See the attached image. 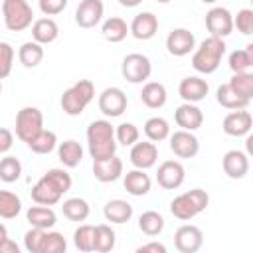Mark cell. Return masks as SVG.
<instances>
[{
    "label": "cell",
    "mask_w": 253,
    "mask_h": 253,
    "mask_svg": "<svg viewBox=\"0 0 253 253\" xmlns=\"http://www.w3.org/2000/svg\"><path fill=\"white\" fill-rule=\"evenodd\" d=\"M206 28H208L210 36L227 38L233 32V14L227 8L213 6L206 12Z\"/></svg>",
    "instance_id": "9"
},
{
    "label": "cell",
    "mask_w": 253,
    "mask_h": 253,
    "mask_svg": "<svg viewBox=\"0 0 253 253\" xmlns=\"http://www.w3.org/2000/svg\"><path fill=\"white\" fill-rule=\"evenodd\" d=\"M93 176L103 182V184H109V182H115L123 176V160L113 154L109 158H101V160H93Z\"/></svg>",
    "instance_id": "20"
},
{
    "label": "cell",
    "mask_w": 253,
    "mask_h": 253,
    "mask_svg": "<svg viewBox=\"0 0 253 253\" xmlns=\"http://www.w3.org/2000/svg\"><path fill=\"white\" fill-rule=\"evenodd\" d=\"M28 148L36 154H49L57 148V134L53 130H47V128H42L30 142H28Z\"/></svg>",
    "instance_id": "32"
},
{
    "label": "cell",
    "mask_w": 253,
    "mask_h": 253,
    "mask_svg": "<svg viewBox=\"0 0 253 253\" xmlns=\"http://www.w3.org/2000/svg\"><path fill=\"white\" fill-rule=\"evenodd\" d=\"M105 14V4L103 0H81L77 10H75V24L79 28H95Z\"/></svg>",
    "instance_id": "13"
},
{
    "label": "cell",
    "mask_w": 253,
    "mask_h": 253,
    "mask_svg": "<svg viewBox=\"0 0 253 253\" xmlns=\"http://www.w3.org/2000/svg\"><path fill=\"white\" fill-rule=\"evenodd\" d=\"M87 144L93 160L109 158L117 152L115 126L107 119H97L87 126Z\"/></svg>",
    "instance_id": "2"
},
{
    "label": "cell",
    "mask_w": 253,
    "mask_h": 253,
    "mask_svg": "<svg viewBox=\"0 0 253 253\" xmlns=\"http://www.w3.org/2000/svg\"><path fill=\"white\" fill-rule=\"evenodd\" d=\"M121 73L128 83H144L152 73V63L144 53H128L121 61Z\"/></svg>",
    "instance_id": "8"
},
{
    "label": "cell",
    "mask_w": 253,
    "mask_h": 253,
    "mask_svg": "<svg viewBox=\"0 0 253 253\" xmlns=\"http://www.w3.org/2000/svg\"><path fill=\"white\" fill-rule=\"evenodd\" d=\"M115 241H117V235L111 225H107V223L95 225V249L93 251L107 253L115 247Z\"/></svg>",
    "instance_id": "40"
},
{
    "label": "cell",
    "mask_w": 253,
    "mask_h": 253,
    "mask_svg": "<svg viewBox=\"0 0 253 253\" xmlns=\"http://www.w3.org/2000/svg\"><path fill=\"white\" fill-rule=\"evenodd\" d=\"M12 146H14V134H12V130L0 126V154H6Z\"/></svg>",
    "instance_id": "48"
},
{
    "label": "cell",
    "mask_w": 253,
    "mask_h": 253,
    "mask_svg": "<svg viewBox=\"0 0 253 253\" xmlns=\"http://www.w3.org/2000/svg\"><path fill=\"white\" fill-rule=\"evenodd\" d=\"M123 186L130 196H146L150 192V188H152V180L144 170L134 168V170L125 174Z\"/></svg>",
    "instance_id": "24"
},
{
    "label": "cell",
    "mask_w": 253,
    "mask_h": 253,
    "mask_svg": "<svg viewBox=\"0 0 253 253\" xmlns=\"http://www.w3.org/2000/svg\"><path fill=\"white\" fill-rule=\"evenodd\" d=\"M43 233H45V229L30 227V229L26 231V235H24V247H26V251H30V253H40Z\"/></svg>",
    "instance_id": "46"
},
{
    "label": "cell",
    "mask_w": 253,
    "mask_h": 253,
    "mask_svg": "<svg viewBox=\"0 0 253 253\" xmlns=\"http://www.w3.org/2000/svg\"><path fill=\"white\" fill-rule=\"evenodd\" d=\"M170 150L178 158H194L200 150V140L192 130L180 128L174 134H170Z\"/></svg>",
    "instance_id": "15"
},
{
    "label": "cell",
    "mask_w": 253,
    "mask_h": 253,
    "mask_svg": "<svg viewBox=\"0 0 253 253\" xmlns=\"http://www.w3.org/2000/svg\"><path fill=\"white\" fill-rule=\"evenodd\" d=\"M73 245L79 251H93L95 249V225L83 223L73 231Z\"/></svg>",
    "instance_id": "39"
},
{
    "label": "cell",
    "mask_w": 253,
    "mask_h": 253,
    "mask_svg": "<svg viewBox=\"0 0 253 253\" xmlns=\"http://www.w3.org/2000/svg\"><path fill=\"white\" fill-rule=\"evenodd\" d=\"M156 2H160V4H168L170 0H156Z\"/></svg>",
    "instance_id": "54"
},
{
    "label": "cell",
    "mask_w": 253,
    "mask_h": 253,
    "mask_svg": "<svg viewBox=\"0 0 253 253\" xmlns=\"http://www.w3.org/2000/svg\"><path fill=\"white\" fill-rule=\"evenodd\" d=\"M229 69L233 73H243V71H249L253 67V43H249L247 47L243 49H235L229 53Z\"/></svg>",
    "instance_id": "34"
},
{
    "label": "cell",
    "mask_w": 253,
    "mask_h": 253,
    "mask_svg": "<svg viewBox=\"0 0 253 253\" xmlns=\"http://www.w3.org/2000/svg\"><path fill=\"white\" fill-rule=\"evenodd\" d=\"M43 16H57L67 8V0H38Z\"/></svg>",
    "instance_id": "47"
},
{
    "label": "cell",
    "mask_w": 253,
    "mask_h": 253,
    "mask_svg": "<svg viewBox=\"0 0 253 253\" xmlns=\"http://www.w3.org/2000/svg\"><path fill=\"white\" fill-rule=\"evenodd\" d=\"M140 136V130L134 123H121L115 126V140L123 146H132Z\"/></svg>",
    "instance_id": "43"
},
{
    "label": "cell",
    "mask_w": 253,
    "mask_h": 253,
    "mask_svg": "<svg viewBox=\"0 0 253 253\" xmlns=\"http://www.w3.org/2000/svg\"><path fill=\"white\" fill-rule=\"evenodd\" d=\"M57 158L63 166L75 168L83 160V146L77 140H63L57 144Z\"/></svg>",
    "instance_id": "28"
},
{
    "label": "cell",
    "mask_w": 253,
    "mask_h": 253,
    "mask_svg": "<svg viewBox=\"0 0 253 253\" xmlns=\"http://www.w3.org/2000/svg\"><path fill=\"white\" fill-rule=\"evenodd\" d=\"M103 215L111 223H126L132 217V206L126 200L115 198L103 206Z\"/></svg>",
    "instance_id": "26"
},
{
    "label": "cell",
    "mask_w": 253,
    "mask_h": 253,
    "mask_svg": "<svg viewBox=\"0 0 253 253\" xmlns=\"http://www.w3.org/2000/svg\"><path fill=\"white\" fill-rule=\"evenodd\" d=\"M174 121L180 128L184 130H198L204 123V113L196 103H182L176 111H174Z\"/></svg>",
    "instance_id": "21"
},
{
    "label": "cell",
    "mask_w": 253,
    "mask_h": 253,
    "mask_svg": "<svg viewBox=\"0 0 253 253\" xmlns=\"http://www.w3.org/2000/svg\"><path fill=\"white\" fill-rule=\"evenodd\" d=\"M158 160V148L152 140H142V142H134L130 146V162L134 168H140V170H146V168H152Z\"/></svg>",
    "instance_id": "17"
},
{
    "label": "cell",
    "mask_w": 253,
    "mask_h": 253,
    "mask_svg": "<svg viewBox=\"0 0 253 253\" xmlns=\"http://www.w3.org/2000/svg\"><path fill=\"white\" fill-rule=\"evenodd\" d=\"M215 99H217V103H219L221 107H225V109H229V111H235V109H247V105L251 103L249 99L237 95L227 83H223V85L217 87Z\"/></svg>",
    "instance_id": "31"
},
{
    "label": "cell",
    "mask_w": 253,
    "mask_h": 253,
    "mask_svg": "<svg viewBox=\"0 0 253 253\" xmlns=\"http://www.w3.org/2000/svg\"><path fill=\"white\" fill-rule=\"evenodd\" d=\"M128 32L136 40H150L158 32V18L152 12H140L132 18V22L128 26Z\"/></svg>",
    "instance_id": "22"
},
{
    "label": "cell",
    "mask_w": 253,
    "mask_h": 253,
    "mask_svg": "<svg viewBox=\"0 0 253 253\" xmlns=\"http://www.w3.org/2000/svg\"><path fill=\"white\" fill-rule=\"evenodd\" d=\"M200 2H204V4H215L217 0H200Z\"/></svg>",
    "instance_id": "53"
},
{
    "label": "cell",
    "mask_w": 253,
    "mask_h": 253,
    "mask_svg": "<svg viewBox=\"0 0 253 253\" xmlns=\"http://www.w3.org/2000/svg\"><path fill=\"white\" fill-rule=\"evenodd\" d=\"M136 253H166V245L164 243H158V241H150V243H144L136 249Z\"/></svg>",
    "instance_id": "49"
},
{
    "label": "cell",
    "mask_w": 253,
    "mask_h": 253,
    "mask_svg": "<svg viewBox=\"0 0 253 253\" xmlns=\"http://www.w3.org/2000/svg\"><path fill=\"white\" fill-rule=\"evenodd\" d=\"M186 180V168L180 160H164L156 170V182L164 190H176Z\"/></svg>",
    "instance_id": "10"
},
{
    "label": "cell",
    "mask_w": 253,
    "mask_h": 253,
    "mask_svg": "<svg viewBox=\"0 0 253 253\" xmlns=\"http://www.w3.org/2000/svg\"><path fill=\"white\" fill-rule=\"evenodd\" d=\"M22 211V200L14 192L0 190V217L4 219H14Z\"/></svg>",
    "instance_id": "37"
},
{
    "label": "cell",
    "mask_w": 253,
    "mask_h": 253,
    "mask_svg": "<svg viewBox=\"0 0 253 253\" xmlns=\"http://www.w3.org/2000/svg\"><path fill=\"white\" fill-rule=\"evenodd\" d=\"M22 176V162L16 156H4L0 158V180L6 184H14L18 182Z\"/></svg>",
    "instance_id": "38"
},
{
    "label": "cell",
    "mask_w": 253,
    "mask_h": 253,
    "mask_svg": "<svg viewBox=\"0 0 253 253\" xmlns=\"http://www.w3.org/2000/svg\"><path fill=\"white\" fill-rule=\"evenodd\" d=\"M166 49L174 57H184L196 49V38L188 28H174L166 36Z\"/></svg>",
    "instance_id": "12"
},
{
    "label": "cell",
    "mask_w": 253,
    "mask_h": 253,
    "mask_svg": "<svg viewBox=\"0 0 253 253\" xmlns=\"http://www.w3.org/2000/svg\"><path fill=\"white\" fill-rule=\"evenodd\" d=\"M0 253H20V247L16 241H12L10 237H6L2 243H0Z\"/></svg>",
    "instance_id": "50"
},
{
    "label": "cell",
    "mask_w": 253,
    "mask_h": 253,
    "mask_svg": "<svg viewBox=\"0 0 253 253\" xmlns=\"http://www.w3.org/2000/svg\"><path fill=\"white\" fill-rule=\"evenodd\" d=\"M221 166L231 180H241L249 172V156L243 150H227L221 158Z\"/></svg>",
    "instance_id": "19"
},
{
    "label": "cell",
    "mask_w": 253,
    "mask_h": 253,
    "mask_svg": "<svg viewBox=\"0 0 253 253\" xmlns=\"http://www.w3.org/2000/svg\"><path fill=\"white\" fill-rule=\"evenodd\" d=\"M43 128V115L38 107H22L16 115V136L22 142H30Z\"/></svg>",
    "instance_id": "7"
},
{
    "label": "cell",
    "mask_w": 253,
    "mask_h": 253,
    "mask_svg": "<svg viewBox=\"0 0 253 253\" xmlns=\"http://www.w3.org/2000/svg\"><path fill=\"white\" fill-rule=\"evenodd\" d=\"M95 99V83L91 79H79L61 95V109L69 117H77Z\"/></svg>",
    "instance_id": "5"
},
{
    "label": "cell",
    "mask_w": 253,
    "mask_h": 253,
    "mask_svg": "<svg viewBox=\"0 0 253 253\" xmlns=\"http://www.w3.org/2000/svg\"><path fill=\"white\" fill-rule=\"evenodd\" d=\"M138 229H140L144 235L154 237V235L162 233V229H164V217H162L158 211L148 210V211H144V213L138 217Z\"/></svg>",
    "instance_id": "36"
},
{
    "label": "cell",
    "mask_w": 253,
    "mask_h": 253,
    "mask_svg": "<svg viewBox=\"0 0 253 253\" xmlns=\"http://www.w3.org/2000/svg\"><path fill=\"white\" fill-rule=\"evenodd\" d=\"M43 53H45V51H43V45L32 40V42H26V43L20 45V49H18V59H20V63H22L24 67L32 69V67H38V65L42 63Z\"/></svg>",
    "instance_id": "29"
},
{
    "label": "cell",
    "mask_w": 253,
    "mask_h": 253,
    "mask_svg": "<svg viewBox=\"0 0 253 253\" xmlns=\"http://www.w3.org/2000/svg\"><path fill=\"white\" fill-rule=\"evenodd\" d=\"M208 91H210L208 81L198 77V75L184 77L180 81V85H178V93L184 99V103H200L202 99H206Z\"/></svg>",
    "instance_id": "18"
},
{
    "label": "cell",
    "mask_w": 253,
    "mask_h": 253,
    "mask_svg": "<svg viewBox=\"0 0 253 253\" xmlns=\"http://www.w3.org/2000/svg\"><path fill=\"white\" fill-rule=\"evenodd\" d=\"M61 210H63V215L69 221H85L89 217V213H91V206L83 198H69V200H65Z\"/></svg>",
    "instance_id": "33"
},
{
    "label": "cell",
    "mask_w": 253,
    "mask_h": 253,
    "mask_svg": "<svg viewBox=\"0 0 253 253\" xmlns=\"http://www.w3.org/2000/svg\"><path fill=\"white\" fill-rule=\"evenodd\" d=\"M210 204V196L206 190L202 188H194V190H188L180 196H176L172 202H170V211L176 219L180 221H190L194 219L198 213H202Z\"/></svg>",
    "instance_id": "4"
},
{
    "label": "cell",
    "mask_w": 253,
    "mask_h": 253,
    "mask_svg": "<svg viewBox=\"0 0 253 253\" xmlns=\"http://www.w3.org/2000/svg\"><path fill=\"white\" fill-rule=\"evenodd\" d=\"M69 190H71V176L63 168H51L32 186L30 196L36 204L55 206Z\"/></svg>",
    "instance_id": "1"
},
{
    "label": "cell",
    "mask_w": 253,
    "mask_h": 253,
    "mask_svg": "<svg viewBox=\"0 0 253 253\" xmlns=\"http://www.w3.org/2000/svg\"><path fill=\"white\" fill-rule=\"evenodd\" d=\"M59 36V26L53 18L45 16V18H38L32 22V38L34 42L42 43V45H47L51 42H55Z\"/></svg>",
    "instance_id": "23"
},
{
    "label": "cell",
    "mask_w": 253,
    "mask_h": 253,
    "mask_svg": "<svg viewBox=\"0 0 253 253\" xmlns=\"http://www.w3.org/2000/svg\"><path fill=\"white\" fill-rule=\"evenodd\" d=\"M14 65V47L8 42H0V79H6L12 73Z\"/></svg>",
    "instance_id": "44"
},
{
    "label": "cell",
    "mask_w": 253,
    "mask_h": 253,
    "mask_svg": "<svg viewBox=\"0 0 253 253\" xmlns=\"http://www.w3.org/2000/svg\"><path fill=\"white\" fill-rule=\"evenodd\" d=\"M166 99H168V93H166V87L158 81H146L142 91H140V101L148 107V109H160L166 105Z\"/></svg>",
    "instance_id": "27"
},
{
    "label": "cell",
    "mask_w": 253,
    "mask_h": 253,
    "mask_svg": "<svg viewBox=\"0 0 253 253\" xmlns=\"http://www.w3.org/2000/svg\"><path fill=\"white\" fill-rule=\"evenodd\" d=\"M26 219L32 227H40V229H51L57 223V215L49 206H32L26 211Z\"/></svg>",
    "instance_id": "25"
},
{
    "label": "cell",
    "mask_w": 253,
    "mask_h": 253,
    "mask_svg": "<svg viewBox=\"0 0 253 253\" xmlns=\"http://www.w3.org/2000/svg\"><path fill=\"white\" fill-rule=\"evenodd\" d=\"M101 34H103V38H105L107 42H111V43H119V42H123V40L126 38V34H128V26H126V22H125L123 18L113 16V18H109V20L103 22V26H101Z\"/></svg>",
    "instance_id": "30"
},
{
    "label": "cell",
    "mask_w": 253,
    "mask_h": 253,
    "mask_svg": "<svg viewBox=\"0 0 253 253\" xmlns=\"http://www.w3.org/2000/svg\"><path fill=\"white\" fill-rule=\"evenodd\" d=\"M119 4L125 6V8H134V6L142 4V0H119Z\"/></svg>",
    "instance_id": "51"
},
{
    "label": "cell",
    "mask_w": 253,
    "mask_h": 253,
    "mask_svg": "<svg viewBox=\"0 0 253 253\" xmlns=\"http://www.w3.org/2000/svg\"><path fill=\"white\" fill-rule=\"evenodd\" d=\"M6 237H8V229H6V225H4V223H0V243H2Z\"/></svg>",
    "instance_id": "52"
},
{
    "label": "cell",
    "mask_w": 253,
    "mask_h": 253,
    "mask_svg": "<svg viewBox=\"0 0 253 253\" xmlns=\"http://www.w3.org/2000/svg\"><path fill=\"white\" fill-rule=\"evenodd\" d=\"M0 95H2V79H0Z\"/></svg>",
    "instance_id": "55"
},
{
    "label": "cell",
    "mask_w": 253,
    "mask_h": 253,
    "mask_svg": "<svg viewBox=\"0 0 253 253\" xmlns=\"http://www.w3.org/2000/svg\"><path fill=\"white\" fill-rule=\"evenodd\" d=\"M251 125H253L251 113L245 109H235L223 117L221 126H223V132L229 136H245V134H249Z\"/></svg>",
    "instance_id": "16"
},
{
    "label": "cell",
    "mask_w": 253,
    "mask_h": 253,
    "mask_svg": "<svg viewBox=\"0 0 253 253\" xmlns=\"http://www.w3.org/2000/svg\"><path fill=\"white\" fill-rule=\"evenodd\" d=\"M233 28H237V32H241L243 36L253 34V10L243 8L233 16Z\"/></svg>",
    "instance_id": "45"
},
{
    "label": "cell",
    "mask_w": 253,
    "mask_h": 253,
    "mask_svg": "<svg viewBox=\"0 0 253 253\" xmlns=\"http://www.w3.org/2000/svg\"><path fill=\"white\" fill-rule=\"evenodd\" d=\"M126 105H128V99H126L125 91L119 87H107L99 95V111L105 117H111V119L121 117L126 111Z\"/></svg>",
    "instance_id": "11"
},
{
    "label": "cell",
    "mask_w": 253,
    "mask_h": 253,
    "mask_svg": "<svg viewBox=\"0 0 253 253\" xmlns=\"http://www.w3.org/2000/svg\"><path fill=\"white\" fill-rule=\"evenodd\" d=\"M67 249V241L59 231H51L45 229L43 239H42V247L40 253H63Z\"/></svg>",
    "instance_id": "42"
},
{
    "label": "cell",
    "mask_w": 253,
    "mask_h": 253,
    "mask_svg": "<svg viewBox=\"0 0 253 253\" xmlns=\"http://www.w3.org/2000/svg\"><path fill=\"white\" fill-rule=\"evenodd\" d=\"M225 42L223 38H217V36H208L206 40L200 42V45L194 49V55H192V67L198 71V73H204V75H210L213 71H217L219 63H221V57L225 55Z\"/></svg>",
    "instance_id": "3"
},
{
    "label": "cell",
    "mask_w": 253,
    "mask_h": 253,
    "mask_svg": "<svg viewBox=\"0 0 253 253\" xmlns=\"http://www.w3.org/2000/svg\"><path fill=\"white\" fill-rule=\"evenodd\" d=\"M2 16L10 32H24L34 22V10L28 4V0H4Z\"/></svg>",
    "instance_id": "6"
},
{
    "label": "cell",
    "mask_w": 253,
    "mask_h": 253,
    "mask_svg": "<svg viewBox=\"0 0 253 253\" xmlns=\"http://www.w3.org/2000/svg\"><path fill=\"white\" fill-rule=\"evenodd\" d=\"M144 134L152 142H162V140H166L170 136V125L162 117H150L144 123Z\"/></svg>",
    "instance_id": "35"
},
{
    "label": "cell",
    "mask_w": 253,
    "mask_h": 253,
    "mask_svg": "<svg viewBox=\"0 0 253 253\" xmlns=\"http://www.w3.org/2000/svg\"><path fill=\"white\" fill-rule=\"evenodd\" d=\"M237 95L245 97L251 101L253 97V73L251 71H243V73H233L229 83H227Z\"/></svg>",
    "instance_id": "41"
},
{
    "label": "cell",
    "mask_w": 253,
    "mask_h": 253,
    "mask_svg": "<svg viewBox=\"0 0 253 253\" xmlns=\"http://www.w3.org/2000/svg\"><path fill=\"white\" fill-rule=\"evenodd\" d=\"M204 243V233L198 225L186 223L176 229L174 233V245L180 253H196Z\"/></svg>",
    "instance_id": "14"
}]
</instances>
